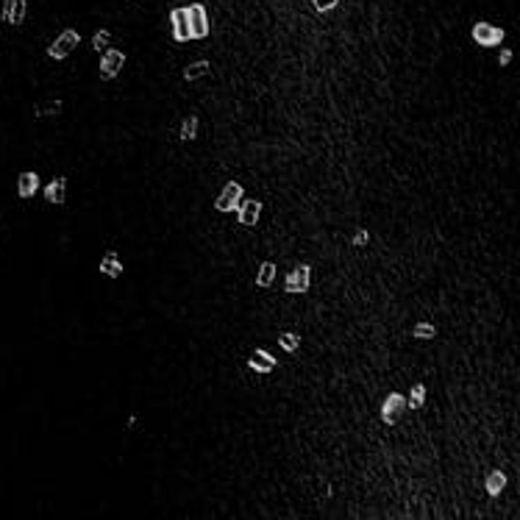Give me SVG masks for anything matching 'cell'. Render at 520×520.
<instances>
[{"instance_id": "1", "label": "cell", "mask_w": 520, "mask_h": 520, "mask_svg": "<svg viewBox=\"0 0 520 520\" xmlns=\"http://www.w3.org/2000/svg\"><path fill=\"white\" fill-rule=\"evenodd\" d=\"M79 45H81V31H79V28H64V31H59V37L45 48V56H48L50 61H64Z\"/></svg>"}, {"instance_id": "2", "label": "cell", "mask_w": 520, "mask_h": 520, "mask_svg": "<svg viewBox=\"0 0 520 520\" xmlns=\"http://www.w3.org/2000/svg\"><path fill=\"white\" fill-rule=\"evenodd\" d=\"M42 203H48L53 209H64L70 203V178L64 173L50 176V181L42 187Z\"/></svg>"}, {"instance_id": "3", "label": "cell", "mask_w": 520, "mask_h": 520, "mask_svg": "<svg viewBox=\"0 0 520 520\" xmlns=\"http://www.w3.org/2000/svg\"><path fill=\"white\" fill-rule=\"evenodd\" d=\"M123 67H125V53H123L120 48H109V50L101 53V61H98V79H101L103 84H109V81H114V79L120 76Z\"/></svg>"}, {"instance_id": "4", "label": "cell", "mask_w": 520, "mask_h": 520, "mask_svg": "<svg viewBox=\"0 0 520 520\" xmlns=\"http://www.w3.org/2000/svg\"><path fill=\"white\" fill-rule=\"evenodd\" d=\"M42 192V173L37 167H25L14 176V195L20 200H31Z\"/></svg>"}, {"instance_id": "5", "label": "cell", "mask_w": 520, "mask_h": 520, "mask_svg": "<svg viewBox=\"0 0 520 520\" xmlns=\"http://www.w3.org/2000/svg\"><path fill=\"white\" fill-rule=\"evenodd\" d=\"M64 109H67V103H64L61 95H45V98H37L31 103V117L37 123H42V120H59L64 114Z\"/></svg>"}, {"instance_id": "6", "label": "cell", "mask_w": 520, "mask_h": 520, "mask_svg": "<svg viewBox=\"0 0 520 520\" xmlns=\"http://www.w3.org/2000/svg\"><path fill=\"white\" fill-rule=\"evenodd\" d=\"M242 200H245V189H242V184H240V181H229L226 187H222V192L217 195L214 209L222 211V214H229V211H237Z\"/></svg>"}, {"instance_id": "7", "label": "cell", "mask_w": 520, "mask_h": 520, "mask_svg": "<svg viewBox=\"0 0 520 520\" xmlns=\"http://www.w3.org/2000/svg\"><path fill=\"white\" fill-rule=\"evenodd\" d=\"M503 28H498V25H492V23H476L473 28H470V39L479 45V48H498L501 42H503Z\"/></svg>"}, {"instance_id": "8", "label": "cell", "mask_w": 520, "mask_h": 520, "mask_svg": "<svg viewBox=\"0 0 520 520\" xmlns=\"http://www.w3.org/2000/svg\"><path fill=\"white\" fill-rule=\"evenodd\" d=\"M95 270H98V275L117 281V278H123V273H125V264H123V259H120V253H117L114 248H106V251L101 253V259H98Z\"/></svg>"}, {"instance_id": "9", "label": "cell", "mask_w": 520, "mask_h": 520, "mask_svg": "<svg viewBox=\"0 0 520 520\" xmlns=\"http://www.w3.org/2000/svg\"><path fill=\"white\" fill-rule=\"evenodd\" d=\"M0 20L12 28H20L28 20V0H3L0 3Z\"/></svg>"}, {"instance_id": "10", "label": "cell", "mask_w": 520, "mask_h": 520, "mask_svg": "<svg viewBox=\"0 0 520 520\" xmlns=\"http://www.w3.org/2000/svg\"><path fill=\"white\" fill-rule=\"evenodd\" d=\"M187 17H189V34L192 39H206L209 37V14L203 3H189L187 6Z\"/></svg>"}, {"instance_id": "11", "label": "cell", "mask_w": 520, "mask_h": 520, "mask_svg": "<svg viewBox=\"0 0 520 520\" xmlns=\"http://www.w3.org/2000/svg\"><path fill=\"white\" fill-rule=\"evenodd\" d=\"M404 409H406V395H401V393H390V395L382 401L379 415H382V420H384L387 426H393V423H398V417L404 415Z\"/></svg>"}, {"instance_id": "12", "label": "cell", "mask_w": 520, "mask_h": 520, "mask_svg": "<svg viewBox=\"0 0 520 520\" xmlns=\"http://www.w3.org/2000/svg\"><path fill=\"white\" fill-rule=\"evenodd\" d=\"M309 287H312V267L309 264H298L287 275V292H292V295H301Z\"/></svg>"}, {"instance_id": "13", "label": "cell", "mask_w": 520, "mask_h": 520, "mask_svg": "<svg viewBox=\"0 0 520 520\" xmlns=\"http://www.w3.org/2000/svg\"><path fill=\"white\" fill-rule=\"evenodd\" d=\"M170 28H173V39L178 45L189 42L192 34H189V17H187V9H173L170 12Z\"/></svg>"}, {"instance_id": "14", "label": "cell", "mask_w": 520, "mask_h": 520, "mask_svg": "<svg viewBox=\"0 0 520 520\" xmlns=\"http://www.w3.org/2000/svg\"><path fill=\"white\" fill-rule=\"evenodd\" d=\"M248 367L253 373H270V370L278 367V359L273 353H267L264 348H253V353L248 356Z\"/></svg>"}, {"instance_id": "15", "label": "cell", "mask_w": 520, "mask_h": 520, "mask_svg": "<svg viewBox=\"0 0 520 520\" xmlns=\"http://www.w3.org/2000/svg\"><path fill=\"white\" fill-rule=\"evenodd\" d=\"M237 214H240V222L242 226H256V220H259V214H262V200H242L240 203V209H237Z\"/></svg>"}, {"instance_id": "16", "label": "cell", "mask_w": 520, "mask_h": 520, "mask_svg": "<svg viewBox=\"0 0 520 520\" xmlns=\"http://www.w3.org/2000/svg\"><path fill=\"white\" fill-rule=\"evenodd\" d=\"M484 487H487V495H490V498H498V495L506 490V473H503V470H492V473L487 476Z\"/></svg>"}, {"instance_id": "17", "label": "cell", "mask_w": 520, "mask_h": 520, "mask_svg": "<svg viewBox=\"0 0 520 520\" xmlns=\"http://www.w3.org/2000/svg\"><path fill=\"white\" fill-rule=\"evenodd\" d=\"M198 128H200L198 114H187V117L181 120V131H178V136H181L184 142H192V139L198 136Z\"/></svg>"}, {"instance_id": "18", "label": "cell", "mask_w": 520, "mask_h": 520, "mask_svg": "<svg viewBox=\"0 0 520 520\" xmlns=\"http://www.w3.org/2000/svg\"><path fill=\"white\" fill-rule=\"evenodd\" d=\"M209 72V61L200 59V61H192L189 67H184V81H198Z\"/></svg>"}, {"instance_id": "19", "label": "cell", "mask_w": 520, "mask_h": 520, "mask_svg": "<svg viewBox=\"0 0 520 520\" xmlns=\"http://www.w3.org/2000/svg\"><path fill=\"white\" fill-rule=\"evenodd\" d=\"M273 281H275V264H273V262H264V264L259 267V273H256V287H259V289H267Z\"/></svg>"}, {"instance_id": "20", "label": "cell", "mask_w": 520, "mask_h": 520, "mask_svg": "<svg viewBox=\"0 0 520 520\" xmlns=\"http://www.w3.org/2000/svg\"><path fill=\"white\" fill-rule=\"evenodd\" d=\"M423 404H426V387L417 382V384H412V390L406 395V409H423Z\"/></svg>"}, {"instance_id": "21", "label": "cell", "mask_w": 520, "mask_h": 520, "mask_svg": "<svg viewBox=\"0 0 520 520\" xmlns=\"http://www.w3.org/2000/svg\"><path fill=\"white\" fill-rule=\"evenodd\" d=\"M92 50H98V53H103V50H109L112 48V31L109 28H98L95 34H92Z\"/></svg>"}, {"instance_id": "22", "label": "cell", "mask_w": 520, "mask_h": 520, "mask_svg": "<svg viewBox=\"0 0 520 520\" xmlns=\"http://www.w3.org/2000/svg\"><path fill=\"white\" fill-rule=\"evenodd\" d=\"M278 345H281V351H287V353L298 351V345H301V334H295V331H281V334H278Z\"/></svg>"}, {"instance_id": "23", "label": "cell", "mask_w": 520, "mask_h": 520, "mask_svg": "<svg viewBox=\"0 0 520 520\" xmlns=\"http://www.w3.org/2000/svg\"><path fill=\"white\" fill-rule=\"evenodd\" d=\"M412 337H417V340H434V337H437V329H434L431 323H417V326L412 329Z\"/></svg>"}, {"instance_id": "24", "label": "cell", "mask_w": 520, "mask_h": 520, "mask_svg": "<svg viewBox=\"0 0 520 520\" xmlns=\"http://www.w3.org/2000/svg\"><path fill=\"white\" fill-rule=\"evenodd\" d=\"M337 6H340V0H312V9H315V12H320V14L334 12Z\"/></svg>"}, {"instance_id": "25", "label": "cell", "mask_w": 520, "mask_h": 520, "mask_svg": "<svg viewBox=\"0 0 520 520\" xmlns=\"http://www.w3.org/2000/svg\"><path fill=\"white\" fill-rule=\"evenodd\" d=\"M367 240H370V234H367V229H359V231L353 234V245H356V248H362V245H367Z\"/></svg>"}, {"instance_id": "26", "label": "cell", "mask_w": 520, "mask_h": 520, "mask_svg": "<svg viewBox=\"0 0 520 520\" xmlns=\"http://www.w3.org/2000/svg\"><path fill=\"white\" fill-rule=\"evenodd\" d=\"M509 61H512V50H509V48H501V53H498V64L506 67Z\"/></svg>"}]
</instances>
